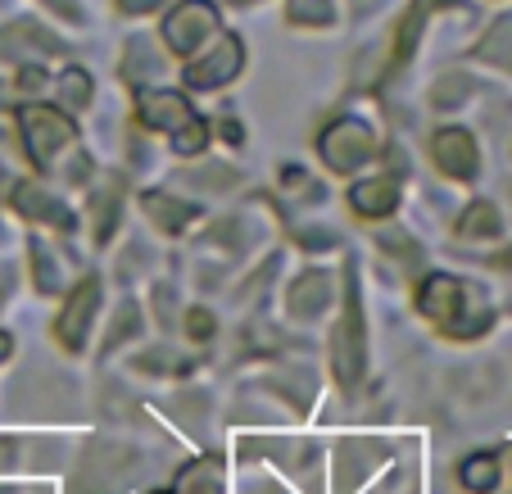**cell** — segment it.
Masks as SVG:
<instances>
[{
    "mask_svg": "<svg viewBox=\"0 0 512 494\" xmlns=\"http://www.w3.org/2000/svg\"><path fill=\"white\" fill-rule=\"evenodd\" d=\"M417 309H422L435 327L445 331V336H454V340H476L481 331H490V322H494L485 295L472 291L467 281L449 277V272H435V277L422 281V291H417Z\"/></svg>",
    "mask_w": 512,
    "mask_h": 494,
    "instance_id": "cell-1",
    "label": "cell"
},
{
    "mask_svg": "<svg viewBox=\"0 0 512 494\" xmlns=\"http://www.w3.org/2000/svg\"><path fill=\"white\" fill-rule=\"evenodd\" d=\"M363 363H368V336H363V313H358V295L349 286V304L345 318L331 327V368H336L340 386H354L363 377Z\"/></svg>",
    "mask_w": 512,
    "mask_h": 494,
    "instance_id": "cell-2",
    "label": "cell"
},
{
    "mask_svg": "<svg viewBox=\"0 0 512 494\" xmlns=\"http://www.w3.org/2000/svg\"><path fill=\"white\" fill-rule=\"evenodd\" d=\"M318 150H322V159H327V168L354 173L363 159H372L377 136H372V123H363V118H340V123H331L327 132L318 136Z\"/></svg>",
    "mask_w": 512,
    "mask_h": 494,
    "instance_id": "cell-3",
    "label": "cell"
},
{
    "mask_svg": "<svg viewBox=\"0 0 512 494\" xmlns=\"http://www.w3.org/2000/svg\"><path fill=\"white\" fill-rule=\"evenodd\" d=\"M19 127H23V141H28V155L37 159V164H50L55 150H64L68 141L78 136V127L50 105H28L19 114Z\"/></svg>",
    "mask_w": 512,
    "mask_h": 494,
    "instance_id": "cell-4",
    "label": "cell"
},
{
    "mask_svg": "<svg viewBox=\"0 0 512 494\" xmlns=\"http://www.w3.org/2000/svg\"><path fill=\"white\" fill-rule=\"evenodd\" d=\"M245 55H241V41L236 37H218L209 46V55H200L195 64H186V87L195 91H213V87H223V82H232L236 73H241Z\"/></svg>",
    "mask_w": 512,
    "mask_h": 494,
    "instance_id": "cell-5",
    "label": "cell"
},
{
    "mask_svg": "<svg viewBox=\"0 0 512 494\" xmlns=\"http://www.w3.org/2000/svg\"><path fill=\"white\" fill-rule=\"evenodd\" d=\"M213 28H218V10H213L209 0H182L164 23V41H168V50L186 55V50H195L204 37H213Z\"/></svg>",
    "mask_w": 512,
    "mask_h": 494,
    "instance_id": "cell-6",
    "label": "cell"
},
{
    "mask_svg": "<svg viewBox=\"0 0 512 494\" xmlns=\"http://www.w3.org/2000/svg\"><path fill=\"white\" fill-rule=\"evenodd\" d=\"M96 309H100V281L96 277L78 281V291L68 295L64 313H59V322H55V340H59V345H64V349H82V345H87V331H91Z\"/></svg>",
    "mask_w": 512,
    "mask_h": 494,
    "instance_id": "cell-7",
    "label": "cell"
},
{
    "mask_svg": "<svg viewBox=\"0 0 512 494\" xmlns=\"http://www.w3.org/2000/svg\"><path fill=\"white\" fill-rule=\"evenodd\" d=\"M431 155H435V168H440L445 177H454V182H472L476 168H481L476 141H472V132H463V127H445V132H435Z\"/></svg>",
    "mask_w": 512,
    "mask_h": 494,
    "instance_id": "cell-8",
    "label": "cell"
},
{
    "mask_svg": "<svg viewBox=\"0 0 512 494\" xmlns=\"http://www.w3.org/2000/svg\"><path fill=\"white\" fill-rule=\"evenodd\" d=\"M186 118H191V105L182 91H145L141 96V123L155 132H177Z\"/></svg>",
    "mask_w": 512,
    "mask_h": 494,
    "instance_id": "cell-9",
    "label": "cell"
},
{
    "mask_svg": "<svg viewBox=\"0 0 512 494\" xmlns=\"http://www.w3.org/2000/svg\"><path fill=\"white\" fill-rule=\"evenodd\" d=\"M349 204L358 218H386L399 209V182L395 177H368L349 191Z\"/></svg>",
    "mask_w": 512,
    "mask_h": 494,
    "instance_id": "cell-10",
    "label": "cell"
},
{
    "mask_svg": "<svg viewBox=\"0 0 512 494\" xmlns=\"http://www.w3.org/2000/svg\"><path fill=\"white\" fill-rule=\"evenodd\" d=\"M327 304H331L327 272L313 268V272H304V277H295V286H290V318H318Z\"/></svg>",
    "mask_w": 512,
    "mask_h": 494,
    "instance_id": "cell-11",
    "label": "cell"
},
{
    "mask_svg": "<svg viewBox=\"0 0 512 494\" xmlns=\"http://www.w3.org/2000/svg\"><path fill=\"white\" fill-rule=\"evenodd\" d=\"M141 204H145V214H150V223H155L159 232H168V236L186 232V223L195 218V204L173 200V195H164V191H145Z\"/></svg>",
    "mask_w": 512,
    "mask_h": 494,
    "instance_id": "cell-12",
    "label": "cell"
},
{
    "mask_svg": "<svg viewBox=\"0 0 512 494\" xmlns=\"http://www.w3.org/2000/svg\"><path fill=\"white\" fill-rule=\"evenodd\" d=\"M173 494H223V463L213 454L186 463L182 476H177V485H173Z\"/></svg>",
    "mask_w": 512,
    "mask_h": 494,
    "instance_id": "cell-13",
    "label": "cell"
},
{
    "mask_svg": "<svg viewBox=\"0 0 512 494\" xmlns=\"http://www.w3.org/2000/svg\"><path fill=\"white\" fill-rule=\"evenodd\" d=\"M14 204H19L28 218H41V223H55V227H73V218H68L64 204L50 200L46 191H37V186H28V182L14 191Z\"/></svg>",
    "mask_w": 512,
    "mask_h": 494,
    "instance_id": "cell-14",
    "label": "cell"
},
{
    "mask_svg": "<svg viewBox=\"0 0 512 494\" xmlns=\"http://www.w3.org/2000/svg\"><path fill=\"white\" fill-rule=\"evenodd\" d=\"M499 232H503V223H499V209H494L490 200L467 204V214L458 218V236H467V241H494Z\"/></svg>",
    "mask_w": 512,
    "mask_h": 494,
    "instance_id": "cell-15",
    "label": "cell"
},
{
    "mask_svg": "<svg viewBox=\"0 0 512 494\" xmlns=\"http://www.w3.org/2000/svg\"><path fill=\"white\" fill-rule=\"evenodd\" d=\"M458 481H463L472 494L499 490V458H494V454H472V458H463V467H458Z\"/></svg>",
    "mask_w": 512,
    "mask_h": 494,
    "instance_id": "cell-16",
    "label": "cell"
},
{
    "mask_svg": "<svg viewBox=\"0 0 512 494\" xmlns=\"http://www.w3.org/2000/svg\"><path fill=\"white\" fill-rule=\"evenodd\" d=\"M59 96H64L68 109H87L91 105V78L82 68H68L64 78H59Z\"/></svg>",
    "mask_w": 512,
    "mask_h": 494,
    "instance_id": "cell-17",
    "label": "cell"
},
{
    "mask_svg": "<svg viewBox=\"0 0 512 494\" xmlns=\"http://www.w3.org/2000/svg\"><path fill=\"white\" fill-rule=\"evenodd\" d=\"M204 146H209V127H204L200 118L191 114V118H186V123L173 132V150H177V155H200Z\"/></svg>",
    "mask_w": 512,
    "mask_h": 494,
    "instance_id": "cell-18",
    "label": "cell"
},
{
    "mask_svg": "<svg viewBox=\"0 0 512 494\" xmlns=\"http://www.w3.org/2000/svg\"><path fill=\"white\" fill-rule=\"evenodd\" d=\"M481 55H485V59H494V64H503V68H512V19H503L499 28H494L490 37H485Z\"/></svg>",
    "mask_w": 512,
    "mask_h": 494,
    "instance_id": "cell-19",
    "label": "cell"
},
{
    "mask_svg": "<svg viewBox=\"0 0 512 494\" xmlns=\"http://www.w3.org/2000/svg\"><path fill=\"white\" fill-rule=\"evenodd\" d=\"M290 23H309V28L331 23V0H290Z\"/></svg>",
    "mask_w": 512,
    "mask_h": 494,
    "instance_id": "cell-20",
    "label": "cell"
},
{
    "mask_svg": "<svg viewBox=\"0 0 512 494\" xmlns=\"http://www.w3.org/2000/svg\"><path fill=\"white\" fill-rule=\"evenodd\" d=\"M467 96H472V82H467V78H445V82H435V91H431V100H435L440 109L463 105Z\"/></svg>",
    "mask_w": 512,
    "mask_h": 494,
    "instance_id": "cell-21",
    "label": "cell"
},
{
    "mask_svg": "<svg viewBox=\"0 0 512 494\" xmlns=\"http://www.w3.org/2000/svg\"><path fill=\"white\" fill-rule=\"evenodd\" d=\"M186 336H191V340H209L213 336V313L209 309H191V313H186Z\"/></svg>",
    "mask_w": 512,
    "mask_h": 494,
    "instance_id": "cell-22",
    "label": "cell"
},
{
    "mask_svg": "<svg viewBox=\"0 0 512 494\" xmlns=\"http://www.w3.org/2000/svg\"><path fill=\"white\" fill-rule=\"evenodd\" d=\"M155 5H164V0H118V10L123 14H150Z\"/></svg>",
    "mask_w": 512,
    "mask_h": 494,
    "instance_id": "cell-23",
    "label": "cell"
},
{
    "mask_svg": "<svg viewBox=\"0 0 512 494\" xmlns=\"http://www.w3.org/2000/svg\"><path fill=\"white\" fill-rule=\"evenodd\" d=\"M50 10H59L64 19H78V0H46Z\"/></svg>",
    "mask_w": 512,
    "mask_h": 494,
    "instance_id": "cell-24",
    "label": "cell"
},
{
    "mask_svg": "<svg viewBox=\"0 0 512 494\" xmlns=\"http://www.w3.org/2000/svg\"><path fill=\"white\" fill-rule=\"evenodd\" d=\"M10 354H14V340H10V336H5V331H0V363L10 359Z\"/></svg>",
    "mask_w": 512,
    "mask_h": 494,
    "instance_id": "cell-25",
    "label": "cell"
}]
</instances>
